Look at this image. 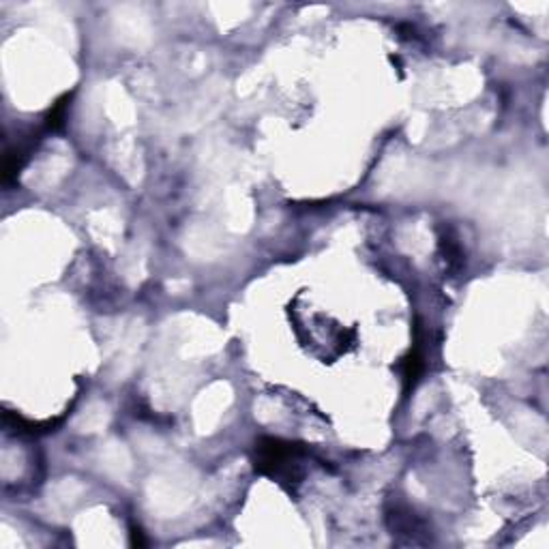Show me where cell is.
<instances>
[{
  "label": "cell",
  "instance_id": "obj_2",
  "mask_svg": "<svg viewBox=\"0 0 549 549\" xmlns=\"http://www.w3.org/2000/svg\"><path fill=\"white\" fill-rule=\"evenodd\" d=\"M67 101H69V95H65L63 99H58L56 104L52 105V110H50V115H47V118H45V125H47V129H61L63 127V123H65V115H67Z\"/></svg>",
  "mask_w": 549,
  "mask_h": 549
},
{
  "label": "cell",
  "instance_id": "obj_1",
  "mask_svg": "<svg viewBox=\"0 0 549 549\" xmlns=\"http://www.w3.org/2000/svg\"><path fill=\"white\" fill-rule=\"evenodd\" d=\"M307 451L279 438H262L255 446V470L279 483H298Z\"/></svg>",
  "mask_w": 549,
  "mask_h": 549
}]
</instances>
